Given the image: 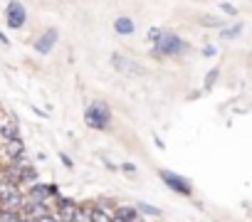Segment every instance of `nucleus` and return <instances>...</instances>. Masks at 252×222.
<instances>
[{"label":"nucleus","mask_w":252,"mask_h":222,"mask_svg":"<svg viewBox=\"0 0 252 222\" xmlns=\"http://www.w3.org/2000/svg\"><path fill=\"white\" fill-rule=\"evenodd\" d=\"M84 124L94 131H104L112 124V109L106 101H92L84 111Z\"/></svg>","instance_id":"1"},{"label":"nucleus","mask_w":252,"mask_h":222,"mask_svg":"<svg viewBox=\"0 0 252 222\" xmlns=\"http://www.w3.org/2000/svg\"><path fill=\"white\" fill-rule=\"evenodd\" d=\"M188 50V45L178 37L175 32H161L158 42H156V52L163 55V57H171V55H183Z\"/></svg>","instance_id":"2"},{"label":"nucleus","mask_w":252,"mask_h":222,"mask_svg":"<svg viewBox=\"0 0 252 222\" xmlns=\"http://www.w3.org/2000/svg\"><path fill=\"white\" fill-rule=\"evenodd\" d=\"M161 180L168 185V188L178 195H183V198H191L193 195V188H191V183L183 178V175H175L171 170H161Z\"/></svg>","instance_id":"3"},{"label":"nucleus","mask_w":252,"mask_h":222,"mask_svg":"<svg viewBox=\"0 0 252 222\" xmlns=\"http://www.w3.org/2000/svg\"><path fill=\"white\" fill-rule=\"evenodd\" d=\"M5 20H8V27L10 30H20L27 20V13H25V5L20 0H10L8 3V10H5Z\"/></svg>","instance_id":"4"},{"label":"nucleus","mask_w":252,"mask_h":222,"mask_svg":"<svg viewBox=\"0 0 252 222\" xmlns=\"http://www.w3.org/2000/svg\"><path fill=\"white\" fill-rule=\"evenodd\" d=\"M112 64H114L116 72H124V74H143L146 72L138 62H134V59H129L124 55H112Z\"/></svg>","instance_id":"5"},{"label":"nucleus","mask_w":252,"mask_h":222,"mask_svg":"<svg viewBox=\"0 0 252 222\" xmlns=\"http://www.w3.org/2000/svg\"><path fill=\"white\" fill-rule=\"evenodd\" d=\"M57 40H59L57 30H45V32L38 37V40H35V52H40V55H50Z\"/></svg>","instance_id":"6"},{"label":"nucleus","mask_w":252,"mask_h":222,"mask_svg":"<svg viewBox=\"0 0 252 222\" xmlns=\"http://www.w3.org/2000/svg\"><path fill=\"white\" fill-rule=\"evenodd\" d=\"M5 153H8V158H10V161H15V158L25 156V143H22V138L5 141Z\"/></svg>","instance_id":"7"},{"label":"nucleus","mask_w":252,"mask_h":222,"mask_svg":"<svg viewBox=\"0 0 252 222\" xmlns=\"http://www.w3.org/2000/svg\"><path fill=\"white\" fill-rule=\"evenodd\" d=\"M114 217H119V220H124V222H141L138 210H136L134 205H121V207H116V215H114Z\"/></svg>","instance_id":"8"},{"label":"nucleus","mask_w":252,"mask_h":222,"mask_svg":"<svg viewBox=\"0 0 252 222\" xmlns=\"http://www.w3.org/2000/svg\"><path fill=\"white\" fill-rule=\"evenodd\" d=\"M3 180L5 183H10V185H15V188H20L22 185V168H18V166H8L5 168V175H3Z\"/></svg>","instance_id":"9"},{"label":"nucleus","mask_w":252,"mask_h":222,"mask_svg":"<svg viewBox=\"0 0 252 222\" xmlns=\"http://www.w3.org/2000/svg\"><path fill=\"white\" fill-rule=\"evenodd\" d=\"M134 30H136V22H134L131 18H124V15H121V18L114 20V32H119V35H131Z\"/></svg>","instance_id":"10"},{"label":"nucleus","mask_w":252,"mask_h":222,"mask_svg":"<svg viewBox=\"0 0 252 222\" xmlns=\"http://www.w3.org/2000/svg\"><path fill=\"white\" fill-rule=\"evenodd\" d=\"M89 215H92V205H77L72 222H89Z\"/></svg>","instance_id":"11"},{"label":"nucleus","mask_w":252,"mask_h":222,"mask_svg":"<svg viewBox=\"0 0 252 222\" xmlns=\"http://www.w3.org/2000/svg\"><path fill=\"white\" fill-rule=\"evenodd\" d=\"M0 136H3L5 141H15V138H20L18 124H5V126H3V131H0Z\"/></svg>","instance_id":"12"},{"label":"nucleus","mask_w":252,"mask_h":222,"mask_svg":"<svg viewBox=\"0 0 252 222\" xmlns=\"http://www.w3.org/2000/svg\"><path fill=\"white\" fill-rule=\"evenodd\" d=\"M22 212H10V210H3L0 212V222H22Z\"/></svg>","instance_id":"13"},{"label":"nucleus","mask_w":252,"mask_h":222,"mask_svg":"<svg viewBox=\"0 0 252 222\" xmlns=\"http://www.w3.org/2000/svg\"><path fill=\"white\" fill-rule=\"evenodd\" d=\"M218 74H220V69H210V72L205 74V84H203V89H205V92H210V89H213V84L218 82Z\"/></svg>","instance_id":"14"},{"label":"nucleus","mask_w":252,"mask_h":222,"mask_svg":"<svg viewBox=\"0 0 252 222\" xmlns=\"http://www.w3.org/2000/svg\"><path fill=\"white\" fill-rule=\"evenodd\" d=\"M240 32H242V22H235L233 27H228V30L223 32V40H235Z\"/></svg>","instance_id":"15"},{"label":"nucleus","mask_w":252,"mask_h":222,"mask_svg":"<svg viewBox=\"0 0 252 222\" xmlns=\"http://www.w3.org/2000/svg\"><path fill=\"white\" fill-rule=\"evenodd\" d=\"M22 183H38V170H35L32 166H27V168H22Z\"/></svg>","instance_id":"16"},{"label":"nucleus","mask_w":252,"mask_h":222,"mask_svg":"<svg viewBox=\"0 0 252 222\" xmlns=\"http://www.w3.org/2000/svg\"><path fill=\"white\" fill-rule=\"evenodd\" d=\"M136 210L146 212V215H154V217H158V215H161V210H158L156 205H149V203H138V207H136Z\"/></svg>","instance_id":"17"},{"label":"nucleus","mask_w":252,"mask_h":222,"mask_svg":"<svg viewBox=\"0 0 252 222\" xmlns=\"http://www.w3.org/2000/svg\"><path fill=\"white\" fill-rule=\"evenodd\" d=\"M215 55H218V47L215 45H205L203 47V57H215Z\"/></svg>","instance_id":"18"},{"label":"nucleus","mask_w":252,"mask_h":222,"mask_svg":"<svg viewBox=\"0 0 252 222\" xmlns=\"http://www.w3.org/2000/svg\"><path fill=\"white\" fill-rule=\"evenodd\" d=\"M121 170H124L129 178H134V175H136V166H134V163H124V166H121Z\"/></svg>","instance_id":"19"},{"label":"nucleus","mask_w":252,"mask_h":222,"mask_svg":"<svg viewBox=\"0 0 252 222\" xmlns=\"http://www.w3.org/2000/svg\"><path fill=\"white\" fill-rule=\"evenodd\" d=\"M161 32H163V30H158V27H151V30H149V40H151V42H158Z\"/></svg>","instance_id":"20"},{"label":"nucleus","mask_w":252,"mask_h":222,"mask_svg":"<svg viewBox=\"0 0 252 222\" xmlns=\"http://www.w3.org/2000/svg\"><path fill=\"white\" fill-rule=\"evenodd\" d=\"M38 222H59V220H57V215H52V212H47V215H42V217H38Z\"/></svg>","instance_id":"21"},{"label":"nucleus","mask_w":252,"mask_h":222,"mask_svg":"<svg viewBox=\"0 0 252 222\" xmlns=\"http://www.w3.org/2000/svg\"><path fill=\"white\" fill-rule=\"evenodd\" d=\"M59 195V188H57V183L55 185H47V198H57Z\"/></svg>","instance_id":"22"},{"label":"nucleus","mask_w":252,"mask_h":222,"mask_svg":"<svg viewBox=\"0 0 252 222\" xmlns=\"http://www.w3.org/2000/svg\"><path fill=\"white\" fill-rule=\"evenodd\" d=\"M200 22H203V25H213V27H218V25H220V20H218V18H203Z\"/></svg>","instance_id":"23"},{"label":"nucleus","mask_w":252,"mask_h":222,"mask_svg":"<svg viewBox=\"0 0 252 222\" xmlns=\"http://www.w3.org/2000/svg\"><path fill=\"white\" fill-rule=\"evenodd\" d=\"M223 10H225L228 15H237V8H235V5H230V3H223Z\"/></svg>","instance_id":"24"},{"label":"nucleus","mask_w":252,"mask_h":222,"mask_svg":"<svg viewBox=\"0 0 252 222\" xmlns=\"http://www.w3.org/2000/svg\"><path fill=\"white\" fill-rule=\"evenodd\" d=\"M59 161H62V163H64L67 168H72V166H75V163H72V161H69V158H67L64 153H59Z\"/></svg>","instance_id":"25"},{"label":"nucleus","mask_w":252,"mask_h":222,"mask_svg":"<svg viewBox=\"0 0 252 222\" xmlns=\"http://www.w3.org/2000/svg\"><path fill=\"white\" fill-rule=\"evenodd\" d=\"M22 222H38V220H32V217H22Z\"/></svg>","instance_id":"26"},{"label":"nucleus","mask_w":252,"mask_h":222,"mask_svg":"<svg viewBox=\"0 0 252 222\" xmlns=\"http://www.w3.org/2000/svg\"><path fill=\"white\" fill-rule=\"evenodd\" d=\"M112 222H124V220H119V217H114V215H112Z\"/></svg>","instance_id":"27"},{"label":"nucleus","mask_w":252,"mask_h":222,"mask_svg":"<svg viewBox=\"0 0 252 222\" xmlns=\"http://www.w3.org/2000/svg\"><path fill=\"white\" fill-rule=\"evenodd\" d=\"M0 212H3V207H0Z\"/></svg>","instance_id":"28"}]
</instances>
